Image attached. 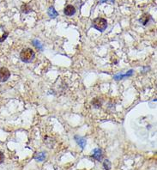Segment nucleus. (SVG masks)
I'll use <instances>...</instances> for the list:
<instances>
[{"instance_id": "nucleus-15", "label": "nucleus", "mask_w": 157, "mask_h": 170, "mask_svg": "<svg viewBox=\"0 0 157 170\" xmlns=\"http://www.w3.org/2000/svg\"><path fill=\"white\" fill-rule=\"evenodd\" d=\"M8 35H9V33L8 32H5L2 36H0V42H2V41H3L5 39H6V37L8 36Z\"/></svg>"}, {"instance_id": "nucleus-11", "label": "nucleus", "mask_w": 157, "mask_h": 170, "mask_svg": "<svg viewBox=\"0 0 157 170\" xmlns=\"http://www.w3.org/2000/svg\"><path fill=\"white\" fill-rule=\"evenodd\" d=\"M21 9H22V12H23V13H28V12H30V11L32 10L31 8H30L28 4L22 5V8H21Z\"/></svg>"}, {"instance_id": "nucleus-8", "label": "nucleus", "mask_w": 157, "mask_h": 170, "mask_svg": "<svg viewBox=\"0 0 157 170\" xmlns=\"http://www.w3.org/2000/svg\"><path fill=\"white\" fill-rule=\"evenodd\" d=\"M34 158H35L36 161H38V162H42V161H44L45 158H46V154L43 153V152L37 153V154L34 156Z\"/></svg>"}, {"instance_id": "nucleus-7", "label": "nucleus", "mask_w": 157, "mask_h": 170, "mask_svg": "<svg viewBox=\"0 0 157 170\" xmlns=\"http://www.w3.org/2000/svg\"><path fill=\"white\" fill-rule=\"evenodd\" d=\"M75 139H76V143L80 145V147L83 150L84 147H85V145H86V140H85L83 137H79V136H76V137H75Z\"/></svg>"}, {"instance_id": "nucleus-16", "label": "nucleus", "mask_w": 157, "mask_h": 170, "mask_svg": "<svg viewBox=\"0 0 157 170\" xmlns=\"http://www.w3.org/2000/svg\"><path fill=\"white\" fill-rule=\"evenodd\" d=\"M3 160H4V156H3V152L0 151V164L3 162Z\"/></svg>"}, {"instance_id": "nucleus-4", "label": "nucleus", "mask_w": 157, "mask_h": 170, "mask_svg": "<svg viewBox=\"0 0 157 170\" xmlns=\"http://www.w3.org/2000/svg\"><path fill=\"white\" fill-rule=\"evenodd\" d=\"M64 15H66L68 16H71L76 13V9L72 5H67L64 9Z\"/></svg>"}, {"instance_id": "nucleus-3", "label": "nucleus", "mask_w": 157, "mask_h": 170, "mask_svg": "<svg viewBox=\"0 0 157 170\" xmlns=\"http://www.w3.org/2000/svg\"><path fill=\"white\" fill-rule=\"evenodd\" d=\"M9 77H10L9 70L5 67H1L0 68V83L6 82L9 78Z\"/></svg>"}, {"instance_id": "nucleus-13", "label": "nucleus", "mask_w": 157, "mask_h": 170, "mask_svg": "<svg viewBox=\"0 0 157 170\" xmlns=\"http://www.w3.org/2000/svg\"><path fill=\"white\" fill-rule=\"evenodd\" d=\"M92 104H93L94 106H95V107L99 108V107H101V106H102V102L100 101V99H99V98H95V99L93 100V102H92Z\"/></svg>"}, {"instance_id": "nucleus-6", "label": "nucleus", "mask_w": 157, "mask_h": 170, "mask_svg": "<svg viewBox=\"0 0 157 170\" xmlns=\"http://www.w3.org/2000/svg\"><path fill=\"white\" fill-rule=\"evenodd\" d=\"M92 156H93L95 160L101 161L102 158V150H100V149H98V148L95 149V150H93V155H92Z\"/></svg>"}, {"instance_id": "nucleus-17", "label": "nucleus", "mask_w": 157, "mask_h": 170, "mask_svg": "<svg viewBox=\"0 0 157 170\" xmlns=\"http://www.w3.org/2000/svg\"><path fill=\"white\" fill-rule=\"evenodd\" d=\"M104 1H107V0H101V1H100V3H103ZM110 1H111L112 3H113V2H114V0H110Z\"/></svg>"}, {"instance_id": "nucleus-14", "label": "nucleus", "mask_w": 157, "mask_h": 170, "mask_svg": "<svg viewBox=\"0 0 157 170\" xmlns=\"http://www.w3.org/2000/svg\"><path fill=\"white\" fill-rule=\"evenodd\" d=\"M33 43H34V45L38 48V49H40V50H42V48H43V47H42V45H41V43H40V41H37V40H35V41H33Z\"/></svg>"}, {"instance_id": "nucleus-12", "label": "nucleus", "mask_w": 157, "mask_h": 170, "mask_svg": "<svg viewBox=\"0 0 157 170\" xmlns=\"http://www.w3.org/2000/svg\"><path fill=\"white\" fill-rule=\"evenodd\" d=\"M111 167H112V164H111L110 161L109 160H105L104 163H103V168L105 169V170H110Z\"/></svg>"}, {"instance_id": "nucleus-1", "label": "nucleus", "mask_w": 157, "mask_h": 170, "mask_svg": "<svg viewBox=\"0 0 157 170\" xmlns=\"http://www.w3.org/2000/svg\"><path fill=\"white\" fill-rule=\"evenodd\" d=\"M35 57V54L31 48H24L20 53L21 60L25 63H29V62L33 61Z\"/></svg>"}, {"instance_id": "nucleus-5", "label": "nucleus", "mask_w": 157, "mask_h": 170, "mask_svg": "<svg viewBox=\"0 0 157 170\" xmlns=\"http://www.w3.org/2000/svg\"><path fill=\"white\" fill-rule=\"evenodd\" d=\"M150 19H151L150 15V14H148V13H144V14H143V15H142V16L140 17L139 22H140L143 25H147Z\"/></svg>"}, {"instance_id": "nucleus-10", "label": "nucleus", "mask_w": 157, "mask_h": 170, "mask_svg": "<svg viewBox=\"0 0 157 170\" xmlns=\"http://www.w3.org/2000/svg\"><path fill=\"white\" fill-rule=\"evenodd\" d=\"M132 73H133V70H131L128 73H126V74H125V75H118V76H115V77H114V78H115L116 80H118V79H122L123 77H130V76H131V75H132Z\"/></svg>"}, {"instance_id": "nucleus-9", "label": "nucleus", "mask_w": 157, "mask_h": 170, "mask_svg": "<svg viewBox=\"0 0 157 170\" xmlns=\"http://www.w3.org/2000/svg\"><path fill=\"white\" fill-rule=\"evenodd\" d=\"M47 13H48V15H49V16H50L51 18H55V17L58 16V13L55 10V9H54L53 6H51V7L49 8Z\"/></svg>"}, {"instance_id": "nucleus-2", "label": "nucleus", "mask_w": 157, "mask_h": 170, "mask_svg": "<svg viewBox=\"0 0 157 170\" xmlns=\"http://www.w3.org/2000/svg\"><path fill=\"white\" fill-rule=\"evenodd\" d=\"M92 25H93V27L95 29H97V30H99L101 32H103L105 29L106 28V27H107V22L104 18L97 17V18H95L93 21Z\"/></svg>"}]
</instances>
